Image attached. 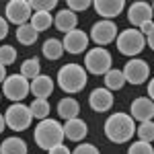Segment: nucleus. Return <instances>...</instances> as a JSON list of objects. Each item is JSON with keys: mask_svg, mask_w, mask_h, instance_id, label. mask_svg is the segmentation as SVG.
<instances>
[{"mask_svg": "<svg viewBox=\"0 0 154 154\" xmlns=\"http://www.w3.org/2000/svg\"><path fill=\"white\" fill-rule=\"evenodd\" d=\"M105 136L113 144H125L130 142L136 134V121L130 117V113H111L105 119Z\"/></svg>", "mask_w": 154, "mask_h": 154, "instance_id": "f257e3e1", "label": "nucleus"}, {"mask_svg": "<svg viewBox=\"0 0 154 154\" xmlns=\"http://www.w3.org/2000/svg\"><path fill=\"white\" fill-rule=\"evenodd\" d=\"M33 140L41 150L49 152L51 148L64 144V128L58 119H51V117L41 119L33 130Z\"/></svg>", "mask_w": 154, "mask_h": 154, "instance_id": "f03ea898", "label": "nucleus"}, {"mask_svg": "<svg viewBox=\"0 0 154 154\" xmlns=\"http://www.w3.org/2000/svg\"><path fill=\"white\" fill-rule=\"evenodd\" d=\"M56 82L58 86L66 93V95H76L80 93L86 82H88V74L84 70V66L80 64H64L58 70V76H56Z\"/></svg>", "mask_w": 154, "mask_h": 154, "instance_id": "7ed1b4c3", "label": "nucleus"}, {"mask_svg": "<svg viewBox=\"0 0 154 154\" xmlns=\"http://www.w3.org/2000/svg\"><path fill=\"white\" fill-rule=\"evenodd\" d=\"M115 45H117V51L121 56H128V58H136V56H140L146 48V37L142 35V31L140 29H125V31H121L115 39Z\"/></svg>", "mask_w": 154, "mask_h": 154, "instance_id": "20e7f679", "label": "nucleus"}, {"mask_svg": "<svg viewBox=\"0 0 154 154\" xmlns=\"http://www.w3.org/2000/svg\"><path fill=\"white\" fill-rule=\"evenodd\" d=\"M113 68V58L107 48H93L84 54V70L86 74L95 76H105L107 72Z\"/></svg>", "mask_w": 154, "mask_h": 154, "instance_id": "39448f33", "label": "nucleus"}, {"mask_svg": "<svg viewBox=\"0 0 154 154\" xmlns=\"http://www.w3.org/2000/svg\"><path fill=\"white\" fill-rule=\"evenodd\" d=\"M4 121H6V128H11L14 131H25L31 125V121H33L29 105H25V103H12L4 111Z\"/></svg>", "mask_w": 154, "mask_h": 154, "instance_id": "423d86ee", "label": "nucleus"}, {"mask_svg": "<svg viewBox=\"0 0 154 154\" xmlns=\"http://www.w3.org/2000/svg\"><path fill=\"white\" fill-rule=\"evenodd\" d=\"M2 95L12 103H23L29 95V80L21 74H11L2 82Z\"/></svg>", "mask_w": 154, "mask_h": 154, "instance_id": "0eeeda50", "label": "nucleus"}, {"mask_svg": "<svg viewBox=\"0 0 154 154\" xmlns=\"http://www.w3.org/2000/svg\"><path fill=\"white\" fill-rule=\"evenodd\" d=\"M117 35H119L117 25L113 23V21H105V19H101V21H97V23L91 27L88 39L95 41L97 48H105V45H109V43H113V41L117 39Z\"/></svg>", "mask_w": 154, "mask_h": 154, "instance_id": "6e6552de", "label": "nucleus"}, {"mask_svg": "<svg viewBox=\"0 0 154 154\" xmlns=\"http://www.w3.org/2000/svg\"><path fill=\"white\" fill-rule=\"evenodd\" d=\"M121 72H123L125 82L134 84V86H140V84L148 82V78H150V64L142 58H131L130 62H125Z\"/></svg>", "mask_w": 154, "mask_h": 154, "instance_id": "1a4fd4ad", "label": "nucleus"}, {"mask_svg": "<svg viewBox=\"0 0 154 154\" xmlns=\"http://www.w3.org/2000/svg\"><path fill=\"white\" fill-rule=\"evenodd\" d=\"M31 17H33V11H31L29 0H11L4 6V19L17 27L27 25L31 21Z\"/></svg>", "mask_w": 154, "mask_h": 154, "instance_id": "9d476101", "label": "nucleus"}, {"mask_svg": "<svg viewBox=\"0 0 154 154\" xmlns=\"http://www.w3.org/2000/svg\"><path fill=\"white\" fill-rule=\"evenodd\" d=\"M154 12L150 8V4L148 2H144V0H138V2H131L130 8H128V21L134 29H142L146 23H152L154 19Z\"/></svg>", "mask_w": 154, "mask_h": 154, "instance_id": "9b49d317", "label": "nucleus"}, {"mask_svg": "<svg viewBox=\"0 0 154 154\" xmlns=\"http://www.w3.org/2000/svg\"><path fill=\"white\" fill-rule=\"evenodd\" d=\"M88 41H91L88 33H84L82 29H74V31L64 35L62 45H64V51H68L72 56H80V54L88 51Z\"/></svg>", "mask_w": 154, "mask_h": 154, "instance_id": "f8f14e48", "label": "nucleus"}, {"mask_svg": "<svg viewBox=\"0 0 154 154\" xmlns=\"http://www.w3.org/2000/svg\"><path fill=\"white\" fill-rule=\"evenodd\" d=\"M130 117L134 121H152L154 119V101L148 97H138L134 99L130 105Z\"/></svg>", "mask_w": 154, "mask_h": 154, "instance_id": "ddd939ff", "label": "nucleus"}, {"mask_svg": "<svg viewBox=\"0 0 154 154\" xmlns=\"http://www.w3.org/2000/svg\"><path fill=\"white\" fill-rule=\"evenodd\" d=\"M113 101H115L113 93L107 91L105 86H97V88H93V93L88 95V105H91V109L97 111V113L109 111V109L113 107Z\"/></svg>", "mask_w": 154, "mask_h": 154, "instance_id": "4468645a", "label": "nucleus"}, {"mask_svg": "<svg viewBox=\"0 0 154 154\" xmlns=\"http://www.w3.org/2000/svg\"><path fill=\"white\" fill-rule=\"evenodd\" d=\"M95 11L99 17H103L105 21H113L125 8V0H95L93 2Z\"/></svg>", "mask_w": 154, "mask_h": 154, "instance_id": "2eb2a0df", "label": "nucleus"}, {"mask_svg": "<svg viewBox=\"0 0 154 154\" xmlns=\"http://www.w3.org/2000/svg\"><path fill=\"white\" fill-rule=\"evenodd\" d=\"M54 88H56V82L48 74H39L37 78H33L29 82V93L35 95V99H45L48 101L51 97V93H54Z\"/></svg>", "mask_w": 154, "mask_h": 154, "instance_id": "dca6fc26", "label": "nucleus"}, {"mask_svg": "<svg viewBox=\"0 0 154 154\" xmlns=\"http://www.w3.org/2000/svg\"><path fill=\"white\" fill-rule=\"evenodd\" d=\"M62 128H64V138L70 140V142H82L84 138H86V134H88V125L80 117L68 119Z\"/></svg>", "mask_w": 154, "mask_h": 154, "instance_id": "f3484780", "label": "nucleus"}, {"mask_svg": "<svg viewBox=\"0 0 154 154\" xmlns=\"http://www.w3.org/2000/svg\"><path fill=\"white\" fill-rule=\"evenodd\" d=\"M54 25H56L58 31H62V33L66 35V33H70V31H74V29L78 27V17H76V12L68 11V8H62V11L56 12Z\"/></svg>", "mask_w": 154, "mask_h": 154, "instance_id": "a211bd4d", "label": "nucleus"}, {"mask_svg": "<svg viewBox=\"0 0 154 154\" xmlns=\"http://www.w3.org/2000/svg\"><path fill=\"white\" fill-rule=\"evenodd\" d=\"M56 111H58V117L64 119V121H68V119H76V117H78V113H80V103H78L74 97H64V99H60V101H58Z\"/></svg>", "mask_w": 154, "mask_h": 154, "instance_id": "6ab92c4d", "label": "nucleus"}, {"mask_svg": "<svg viewBox=\"0 0 154 154\" xmlns=\"http://www.w3.org/2000/svg\"><path fill=\"white\" fill-rule=\"evenodd\" d=\"M27 152H29L27 142L23 138H17V136H11L0 144V154H27Z\"/></svg>", "mask_w": 154, "mask_h": 154, "instance_id": "aec40b11", "label": "nucleus"}, {"mask_svg": "<svg viewBox=\"0 0 154 154\" xmlns=\"http://www.w3.org/2000/svg\"><path fill=\"white\" fill-rule=\"evenodd\" d=\"M103 80H105V88L107 91H121L123 86H125V78H123V72L119 70V68H111V70L107 72L105 76H103Z\"/></svg>", "mask_w": 154, "mask_h": 154, "instance_id": "412c9836", "label": "nucleus"}, {"mask_svg": "<svg viewBox=\"0 0 154 154\" xmlns=\"http://www.w3.org/2000/svg\"><path fill=\"white\" fill-rule=\"evenodd\" d=\"M41 51H43V56L48 60H60L62 58V54H64V45H62V41L56 39V37H49L43 41V45H41Z\"/></svg>", "mask_w": 154, "mask_h": 154, "instance_id": "4be33fe9", "label": "nucleus"}, {"mask_svg": "<svg viewBox=\"0 0 154 154\" xmlns=\"http://www.w3.org/2000/svg\"><path fill=\"white\" fill-rule=\"evenodd\" d=\"M19 74H21L23 78H27L29 82H31L33 78H37V76L41 74V62H39V58H35V56H33V58H27L23 64H21V72H19Z\"/></svg>", "mask_w": 154, "mask_h": 154, "instance_id": "5701e85b", "label": "nucleus"}, {"mask_svg": "<svg viewBox=\"0 0 154 154\" xmlns=\"http://www.w3.org/2000/svg\"><path fill=\"white\" fill-rule=\"evenodd\" d=\"M29 25L35 29L37 33H41V31H48L49 27L54 25V17H51V12H33Z\"/></svg>", "mask_w": 154, "mask_h": 154, "instance_id": "b1692460", "label": "nucleus"}, {"mask_svg": "<svg viewBox=\"0 0 154 154\" xmlns=\"http://www.w3.org/2000/svg\"><path fill=\"white\" fill-rule=\"evenodd\" d=\"M37 37H39V33H37L29 23L17 27V41H19L21 45H33L37 41Z\"/></svg>", "mask_w": 154, "mask_h": 154, "instance_id": "393cba45", "label": "nucleus"}, {"mask_svg": "<svg viewBox=\"0 0 154 154\" xmlns=\"http://www.w3.org/2000/svg\"><path fill=\"white\" fill-rule=\"evenodd\" d=\"M29 109H31V115L35 119H48L49 117V111H51V107H49V101H45V99H33L31 101V105H29Z\"/></svg>", "mask_w": 154, "mask_h": 154, "instance_id": "a878e982", "label": "nucleus"}, {"mask_svg": "<svg viewBox=\"0 0 154 154\" xmlns=\"http://www.w3.org/2000/svg\"><path fill=\"white\" fill-rule=\"evenodd\" d=\"M136 134L140 138V142H154V119L152 121H142L140 125H136Z\"/></svg>", "mask_w": 154, "mask_h": 154, "instance_id": "bb28decb", "label": "nucleus"}, {"mask_svg": "<svg viewBox=\"0 0 154 154\" xmlns=\"http://www.w3.org/2000/svg\"><path fill=\"white\" fill-rule=\"evenodd\" d=\"M29 4H31L33 12H51L58 6L56 0H29Z\"/></svg>", "mask_w": 154, "mask_h": 154, "instance_id": "cd10ccee", "label": "nucleus"}, {"mask_svg": "<svg viewBox=\"0 0 154 154\" xmlns=\"http://www.w3.org/2000/svg\"><path fill=\"white\" fill-rule=\"evenodd\" d=\"M14 62H17V49L12 45H0V64L11 66Z\"/></svg>", "mask_w": 154, "mask_h": 154, "instance_id": "c85d7f7f", "label": "nucleus"}, {"mask_svg": "<svg viewBox=\"0 0 154 154\" xmlns=\"http://www.w3.org/2000/svg\"><path fill=\"white\" fill-rule=\"evenodd\" d=\"M128 154H154V148H152V144H148V142H134L128 148Z\"/></svg>", "mask_w": 154, "mask_h": 154, "instance_id": "c756f323", "label": "nucleus"}, {"mask_svg": "<svg viewBox=\"0 0 154 154\" xmlns=\"http://www.w3.org/2000/svg\"><path fill=\"white\" fill-rule=\"evenodd\" d=\"M91 6H93L91 0H68L66 2V8L72 11V12H82L86 8H91Z\"/></svg>", "mask_w": 154, "mask_h": 154, "instance_id": "7c9ffc66", "label": "nucleus"}, {"mask_svg": "<svg viewBox=\"0 0 154 154\" xmlns=\"http://www.w3.org/2000/svg\"><path fill=\"white\" fill-rule=\"evenodd\" d=\"M72 154H101V152H99V148L95 144H78L72 150Z\"/></svg>", "mask_w": 154, "mask_h": 154, "instance_id": "2f4dec72", "label": "nucleus"}, {"mask_svg": "<svg viewBox=\"0 0 154 154\" xmlns=\"http://www.w3.org/2000/svg\"><path fill=\"white\" fill-rule=\"evenodd\" d=\"M6 35H8V21L4 17H0V41L6 39Z\"/></svg>", "mask_w": 154, "mask_h": 154, "instance_id": "473e14b6", "label": "nucleus"}, {"mask_svg": "<svg viewBox=\"0 0 154 154\" xmlns=\"http://www.w3.org/2000/svg\"><path fill=\"white\" fill-rule=\"evenodd\" d=\"M48 154H72V150L66 146V144H60V146H56V148H51Z\"/></svg>", "mask_w": 154, "mask_h": 154, "instance_id": "72a5a7b5", "label": "nucleus"}, {"mask_svg": "<svg viewBox=\"0 0 154 154\" xmlns=\"http://www.w3.org/2000/svg\"><path fill=\"white\" fill-rule=\"evenodd\" d=\"M148 99H150V101H154V78H150V80H148Z\"/></svg>", "mask_w": 154, "mask_h": 154, "instance_id": "f704fd0d", "label": "nucleus"}, {"mask_svg": "<svg viewBox=\"0 0 154 154\" xmlns=\"http://www.w3.org/2000/svg\"><path fill=\"white\" fill-rule=\"evenodd\" d=\"M146 43H148V45H150V49L154 51V29L148 33V35H146Z\"/></svg>", "mask_w": 154, "mask_h": 154, "instance_id": "c9c22d12", "label": "nucleus"}, {"mask_svg": "<svg viewBox=\"0 0 154 154\" xmlns=\"http://www.w3.org/2000/svg\"><path fill=\"white\" fill-rule=\"evenodd\" d=\"M6 76H8V74H6V66H2V64H0V84L6 80Z\"/></svg>", "mask_w": 154, "mask_h": 154, "instance_id": "e433bc0d", "label": "nucleus"}, {"mask_svg": "<svg viewBox=\"0 0 154 154\" xmlns=\"http://www.w3.org/2000/svg\"><path fill=\"white\" fill-rule=\"evenodd\" d=\"M6 130V121H4V113H0V134Z\"/></svg>", "mask_w": 154, "mask_h": 154, "instance_id": "4c0bfd02", "label": "nucleus"}, {"mask_svg": "<svg viewBox=\"0 0 154 154\" xmlns=\"http://www.w3.org/2000/svg\"><path fill=\"white\" fill-rule=\"evenodd\" d=\"M150 8H152V12H154V2H152V4H150Z\"/></svg>", "mask_w": 154, "mask_h": 154, "instance_id": "58836bf2", "label": "nucleus"}, {"mask_svg": "<svg viewBox=\"0 0 154 154\" xmlns=\"http://www.w3.org/2000/svg\"><path fill=\"white\" fill-rule=\"evenodd\" d=\"M0 97H2V95H0Z\"/></svg>", "mask_w": 154, "mask_h": 154, "instance_id": "ea45409f", "label": "nucleus"}]
</instances>
